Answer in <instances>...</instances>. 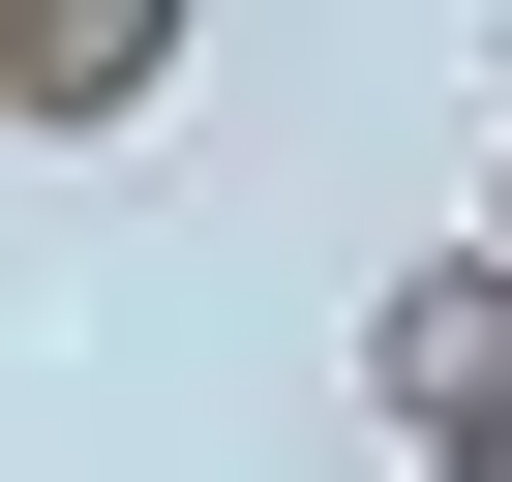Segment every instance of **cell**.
<instances>
[{
	"label": "cell",
	"instance_id": "cell-1",
	"mask_svg": "<svg viewBox=\"0 0 512 482\" xmlns=\"http://www.w3.org/2000/svg\"><path fill=\"white\" fill-rule=\"evenodd\" d=\"M211 0H0V151H151Z\"/></svg>",
	"mask_w": 512,
	"mask_h": 482
},
{
	"label": "cell",
	"instance_id": "cell-2",
	"mask_svg": "<svg viewBox=\"0 0 512 482\" xmlns=\"http://www.w3.org/2000/svg\"><path fill=\"white\" fill-rule=\"evenodd\" d=\"M452 392H512V211H482V241H422V272H362V422L422 452Z\"/></svg>",
	"mask_w": 512,
	"mask_h": 482
},
{
	"label": "cell",
	"instance_id": "cell-3",
	"mask_svg": "<svg viewBox=\"0 0 512 482\" xmlns=\"http://www.w3.org/2000/svg\"><path fill=\"white\" fill-rule=\"evenodd\" d=\"M422 482H512V392H452V422H422Z\"/></svg>",
	"mask_w": 512,
	"mask_h": 482
},
{
	"label": "cell",
	"instance_id": "cell-4",
	"mask_svg": "<svg viewBox=\"0 0 512 482\" xmlns=\"http://www.w3.org/2000/svg\"><path fill=\"white\" fill-rule=\"evenodd\" d=\"M482 211H512V151H482Z\"/></svg>",
	"mask_w": 512,
	"mask_h": 482
}]
</instances>
